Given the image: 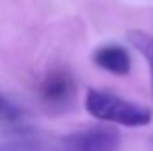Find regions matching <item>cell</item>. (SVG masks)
Returning <instances> with one entry per match:
<instances>
[{"label":"cell","instance_id":"3957f363","mask_svg":"<svg viewBox=\"0 0 153 151\" xmlns=\"http://www.w3.org/2000/svg\"><path fill=\"white\" fill-rule=\"evenodd\" d=\"M39 96L52 109H64L75 96V80L64 70H55L45 76L39 87Z\"/></svg>","mask_w":153,"mask_h":151},{"label":"cell","instance_id":"7a4b0ae2","mask_svg":"<svg viewBox=\"0 0 153 151\" xmlns=\"http://www.w3.org/2000/svg\"><path fill=\"white\" fill-rule=\"evenodd\" d=\"M62 144L66 151H117L121 135L109 126H89L66 135Z\"/></svg>","mask_w":153,"mask_h":151},{"label":"cell","instance_id":"8992f818","mask_svg":"<svg viewBox=\"0 0 153 151\" xmlns=\"http://www.w3.org/2000/svg\"><path fill=\"white\" fill-rule=\"evenodd\" d=\"M18 117H20L18 109L4 96H0V121H16Z\"/></svg>","mask_w":153,"mask_h":151},{"label":"cell","instance_id":"5b68a950","mask_svg":"<svg viewBox=\"0 0 153 151\" xmlns=\"http://www.w3.org/2000/svg\"><path fill=\"white\" fill-rule=\"evenodd\" d=\"M128 41L148 62L150 76H152V93H153V36L146 30L134 29V30H128Z\"/></svg>","mask_w":153,"mask_h":151},{"label":"cell","instance_id":"277c9868","mask_svg":"<svg viewBox=\"0 0 153 151\" xmlns=\"http://www.w3.org/2000/svg\"><path fill=\"white\" fill-rule=\"evenodd\" d=\"M93 61L100 70L116 76L128 75L132 70L130 53L119 44H103L96 48V52L93 53Z\"/></svg>","mask_w":153,"mask_h":151},{"label":"cell","instance_id":"6da1fadb","mask_svg":"<svg viewBox=\"0 0 153 151\" xmlns=\"http://www.w3.org/2000/svg\"><path fill=\"white\" fill-rule=\"evenodd\" d=\"M84 107L87 114L93 117L112 123V124H121L128 128H139L146 126L152 123V110L137 105L134 101H128L121 96H116L109 91H100V89H89L84 100Z\"/></svg>","mask_w":153,"mask_h":151}]
</instances>
